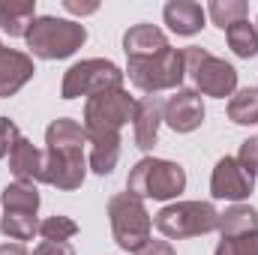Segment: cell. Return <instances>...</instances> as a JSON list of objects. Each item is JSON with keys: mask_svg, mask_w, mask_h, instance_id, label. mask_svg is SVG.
Masks as SVG:
<instances>
[{"mask_svg": "<svg viewBox=\"0 0 258 255\" xmlns=\"http://www.w3.org/2000/svg\"><path fill=\"white\" fill-rule=\"evenodd\" d=\"M66 12H72V15H93L99 6L96 3H78V0H63Z\"/></svg>", "mask_w": 258, "mask_h": 255, "instance_id": "obj_31", "label": "cell"}, {"mask_svg": "<svg viewBox=\"0 0 258 255\" xmlns=\"http://www.w3.org/2000/svg\"><path fill=\"white\" fill-rule=\"evenodd\" d=\"M87 144H90L87 168L99 177H108L120 159V135L117 132H96V135H87Z\"/></svg>", "mask_w": 258, "mask_h": 255, "instance_id": "obj_17", "label": "cell"}, {"mask_svg": "<svg viewBox=\"0 0 258 255\" xmlns=\"http://www.w3.org/2000/svg\"><path fill=\"white\" fill-rule=\"evenodd\" d=\"M213 255H258V228L246 234H234V237H222Z\"/></svg>", "mask_w": 258, "mask_h": 255, "instance_id": "obj_26", "label": "cell"}, {"mask_svg": "<svg viewBox=\"0 0 258 255\" xmlns=\"http://www.w3.org/2000/svg\"><path fill=\"white\" fill-rule=\"evenodd\" d=\"M135 108L138 99L129 96V90L117 87V90H105L96 93L84 102V132L96 135V132H117L126 126L129 120H135Z\"/></svg>", "mask_w": 258, "mask_h": 255, "instance_id": "obj_9", "label": "cell"}, {"mask_svg": "<svg viewBox=\"0 0 258 255\" xmlns=\"http://www.w3.org/2000/svg\"><path fill=\"white\" fill-rule=\"evenodd\" d=\"M252 192H255V177L237 162V156H222L213 165V174H210V195L213 198L243 204Z\"/></svg>", "mask_w": 258, "mask_h": 255, "instance_id": "obj_10", "label": "cell"}, {"mask_svg": "<svg viewBox=\"0 0 258 255\" xmlns=\"http://www.w3.org/2000/svg\"><path fill=\"white\" fill-rule=\"evenodd\" d=\"M156 231L165 240H183L219 228V210L210 201H171L153 216Z\"/></svg>", "mask_w": 258, "mask_h": 255, "instance_id": "obj_4", "label": "cell"}, {"mask_svg": "<svg viewBox=\"0 0 258 255\" xmlns=\"http://www.w3.org/2000/svg\"><path fill=\"white\" fill-rule=\"evenodd\" d=\"M0 255H30V252H27L24 243H15L12 240V243H0Z\"/></svg>", "mask_w": 258, "mask_h": 255, "instance_id": "obj_32", "label": "cell"}, {"mask_svg": "<svg viewBox=\"0 0 258 255\" xmlns=\"http://www.w3.org/2000/svg\"><path fill=\"white\" fill-rule=\"evenodd\" d=\"M126 75L129 81L147 93V96H159L165 90H180L183 78H186V63H183V48H165L156 57L147 60H126Z\"/></svg>", "mask_w": 258, "mask_h": 255, "instance_id": "obj_5", "label": "cell"}, {"mask_svg": "<svg viewBox=\"0 0 258 255\" xmlns=\"http://www.w3.org/2000/svg\"><path fill=\"white\" fill-rule=\"evenodd\" d=\"M237 162H240V165H243L252 177H258V138H246V141L240 144Z\"/></svg>", "mask_w": 258, "mask_h": 255, "instance_id": "obj_28", "label": "cell"}, {"mask_svg": "<svg viewBox=\"0 0 258 255\" xmlns=\"http://www.w3.org/2000/svg\"><path fill=\"white\" fill-rule=\"evenodd\" d=\"M255 30H258V18H255Z\"/></svg>", "mask_w": 258, "mask_h": 255, "instance_id": "obj_33", "label": "cell"}, {"mask_svg": "<svg viewBox=\"0 0 258 255\" xmlns=\"http://www.w3.org/2000/svg\"><path fill=\"white\" fill-rule=\"evenodd\" d=\"M24 42H27L30 54L39 60H66L87 42V27L72 18L39 15L30 24Z\"/></svg>", "mask_w": 258, "mask_h": 255, "instance_id": "obj_2", "label": "cell"}, {"mask_svg": "<svg viewBox=\"0 0 258 255\" xmlns=\"http://www.w3.org/2000/svg\"><path fill=\"white\" fill-rule=\"evenodd\" d=\"M42 165H45V150L33 147V141H27L21 135L18 144L9 153V171L15 174V180H21V183H42Z\"/></svg>", "mask_w": 258, "mask_h": 255, "instance_id": "obj_16", "label": "cell"}, {"mask_svg": "<svg viewBox=\"0 0 258 255\" xmlns=\"http://www.w3.org/2000/svg\"><path fill=\"white\" fill-rule=\"evenodd\" d=\"M18 138H21L18 123L9 120V117H0V159H9V153L18 144Z\"/></svg>", "mask_w": 258, "mask_h": 255, "instance_id": "obj_27", "label": "cell"}, {"mask_svg": "<svg viewBox=\"0 0 258 255\" xmlns=\"http://www.w3.org/2000/svg\"><path fill=\"white\" fill-rule=\"evenodd\" d=\"M108 222L123 252H138L150 240V231H153V216L147 213L144 201L129 192H117L108 198Z\"/></svg>", "mask_w": 258, "mask_h": 255, "instance_id": "obj_6", "label": "cell"}, {"mask_svg": "<svg viewBox=\"0 0 258 255\" xmlns=\"http://www.w3.org/2000/svg\"><path fill=\"white\" fill-rule=\"evenodd\" d=\"M39 234H42V240H63V243H69L78 234V225H75V219L54 213V216L39 222Z\"/></svg>", "mask_w": 258, "mask_h": 255, "instance_id": "obj_25", "label": "cell"}, {"mask_svg": "<svg viewBox=\"0 0 258 255\" xmlns=\"http://www.w3.org/2000/svg\"><path fill=\"white\" fill-rule=\"evenodd\" d=\"M183 63H186V75L192 78L195 90L201 96L231 99L237 93V69L225 63L222 57H213L207 48H198V45L183 48Z\"/></svg>", "mask_w": 258, "mask_h": 255, "instance_id": "obj_7", "label": "cell"}, {"mask_svg": "<svg viewBox=\"0 0 258 255\" xmlns=\"http://www.w3.org/2000/svg\"><path fill=\"white\" fill-rule=\"evenodd\" d=\"M162 114H165V102L162 96H141L138 108H135V147L138 150H153V144L159 141V126H162Z\"/></svg>", "mask_w": 258, "mask_h": 255, "instance_id": "obj_13", "label": "cell"}, {"mask_svg": "<svg viewBox=\"0 0 258 255\" xmlns=\"http://www.w3.org/2000/svg\"><path fill=\"white\" fill-rule=\"evenodd\" d=\"M0 231L9 240L24 243V240H33V234H39V219H36V213H3Z\"/></svg>", "mask_w": 258, "mask_h": 255, "instance_id": "obj_24", "label": "cell"}, {"mask_svg": "<svg viewBox=\"0 0 258 255\" xmlns=\"http://www.w3.org/2000/svg\"><path fill=\"white\" fill-rule=\"evenodd\" d=\"M39 189H36V183H21V180H15V183H9V186H3L0 192V204H3V213H36L39 210Z\"/></svg>", "mask_w": 258, "mask_h": 255, "instance_id": "obj_19", "label": "cell"}, {"mask_svg": "<svg viewBox=\"0 0 258 255\" xmlns=\"http://www.w3.org/2000/svg\"><path fill=\"white\" fill-rule=\"evenodd\" d=\"M87 132L72 117H57L45 129V165L42 183L60 192L81 189L87 177V156H84Z\"/></svg>", "mask_w": 258, "mask_h": 255, "instance_id": "obj_1", "label": "cell"}, {"mask_svg": "<svg viewBox=\"0 0 258 255\" xmlns=\"http://www.w3.org/2000/svg\"><path fill=\"white\" fill-rule=\"evenodd\" d=\"M186 189V171L180 162L144 156L132 165L126 177V192L141 201H177Z\"/></svg>", "mask_w": 258, "mask_h": 255, "instance_id": "obj_3", "label": "cell"}, {"mask_svg": "<svg viewBox=\"0 0 258 255\" xmlns=\"http://www.w3.org/2000/svg\"><path fill=\"white\" fill-rule=\"evenodd\" d=\"M162 21L177 36H195V33H201V27L207 21V12L195 0H168L165 9H162Z\"/></svg>", "mask_w": 258, "mask_h": 255, "instance_id": "obj_15", "label": "cell"}, {"mask_svg": "<svg viewBox=\"0 0 258 255\" xmlns=\"http://www.w3.org/2000/svg\"><path fill=\"white\" fill-rule=\"evenodd\" d=\"M33 255H75V249L72 243H63V240H42L33 249Z\"/></svg>", "mask_w": 258, "mask_h": 255, "instance_id": "obj_29", "label": "cell"}, {"mask_svg": "<svg viewBox=\"0 0 258 255\" xmlns=\"http://www.w3.org/2000/svg\"><path fill=\"white\" fill-rule=\"evenodd\" d=\"M225 39H228V48L237 57H243V60H249V57L258 54V30H255V24H249V18L231 24L225 30Z\"/></svg>", "mask_w": 258, "mask_h": 255, "instance_id": "obj_22", "label": "cell"}, {"mask_svg": "<svg viewBox=\"0 0 258 255\" xmlns=\"http://www.w3.org/2000/svg\"><path fill=\"white\" fill-rule=\"evenodd\" d=\"M204 12H207V18H210L219 30H228L231 24L246 21L249 6H246V0H210Z\"/></svg>", "mask_w": 258, "mask_h": 255, "instance_id": "obj_23", "label": "cell"}, {"mask_svg": "<svg viewBox=\"0 0 258 255\" xmlns=\"http://www.w3.org/2000/svg\"><path fill=\"white\" fill-rule=\"evenodd\" d=\"M228 120L237 126H258V87H240L228 99Z\"/></svg>", "mask_w": 258, "mask_h": 255, "instance_id": "obj_21", "label": "cell"}, {"mask_svg": "<svg viewBox=\"0 0 258 255\" xmlns=\"http://www.w3.org/2000/svg\"><path fill=\"white\" fill-rule=\"evenodd\" d=\"M33 72H36V66H33V57L30 54L15 51V48H6L0 42V99L15 96L33 78Z\"/></svg>", "mask_w": 258, "mask_h": 255, "instance_id": "obj_12", "label": "cell"}, {"mask_svg": "<svg viewBox=\"0 0 258 255\" xmlns=\"http://www.w3.org/2000/svg\"><path fill=\"white\" fill-rule=\"evenodd\" d=\"M126 72L117 63L105 60V57H90V60H78L63 72V84H60V96L63 99H78V96H96L105 90H117L123 87Z\"/></svg>", "mask_w": 258, "mask_h": 255, "instance_id": "obj_8", "label": "cell"}, {"mask_svg": "<svg viewBox=\"0 0 258 255\" xmlns=\"http://www.w3.org/2000/svg\"><path fill=\"white\" fill-rule=\"evenodd\" d=\"M258 228V210L249 204H231L225 213H219V237H234Z\"/></svg>", "mask_w": 258, "mask_h": 255, "instance_id": "obj_20", "label": "cell"}, {"mask_svg": "<svg viewBox=\"0 0 258 255\" xmlns=\"http://www.w3.org/2000/svg\"><path fill=\"white\" fill-rule=\"evenodd\" d=\"M132 255H177V252H174L171 240H147L138 252H132Z\"/></svg>", "mask_w": 258, "mask_h": 255, "instance_id": "obj_30", "label": "cell"}, {"mask_svg": "<svg viewBox=\"0 0 258 255\" xmlns=\"http://www.w3.org/2000/svg\"><path fill=\"white\" fill-rule=\"evenodd\" d=\"M36 18L39 15L33 0H0V30L6 36H27Z\"/></svg>", "mask_w": 258, "mask_h": 255, "instance_id": "obj_18", "label": "cell"}, {"mask_svg": "<svg viewBox=\"0 0 258 255\" xmlns=\"http://www.w3.org/2000/svg\"><path fill=\"white\" fill-rule=\"evenodd\" d=\"M168 48V36L156 24H132L123 33V51L126 60H147Z\"/></svg>", "mask_w": 258, "mask_h": 255, "instance_id": "obj_14", "label": "cell"}, {"mask_svg": "<svg viewBox=\"0 0 258 255\" xmlns=\"http://www.w3.org/2000/svg\"><path fill=\"white\" fill-rule=\"evenodd\" d=\"M204 117H207V111H204V99H201L198 90L180 87V90H174V96L165 99L162 123H168V126L174 129V132H180V135L195 132V129L204 123Z\"/></svg>", "mask_w": 258, "mask_h": 255, "instance_id": "obj_11", "label": "cell"}]
</instances>
